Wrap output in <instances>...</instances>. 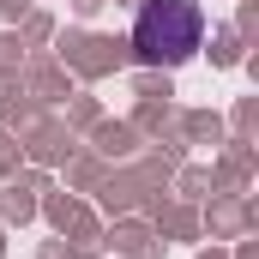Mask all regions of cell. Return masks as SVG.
<instances>
[{
    "instance_id": "cell-1",
    "label": "cell",
    "mask_w": 259,
    "mask_h": 259,
    "mask_svg": "<svg viewBox=\"0 0 259 259\" xmlns=\"http://www.w3.org/2000/svg\"><path fill=\"white\" fill-rule=\"evenodd\" d=\"M205 36V12L199 0H145L133 18V55L145 66H175L187 61Z\"/></svg>"
}]
</instances>
